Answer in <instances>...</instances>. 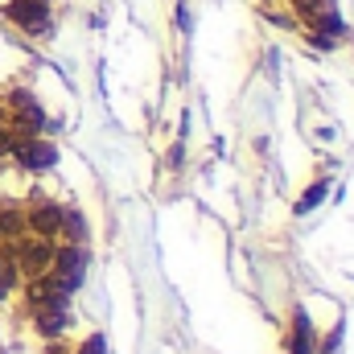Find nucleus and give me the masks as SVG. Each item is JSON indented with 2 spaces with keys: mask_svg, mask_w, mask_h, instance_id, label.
Masks as SVG:
<instances>
[{
  "mask_svg": "<svg viewBox=\"0 0 354 354\" xmlns=\"http://www.w3.org/2000/svg\"><path fill=\"white\" fill-rule=\"evenodd\" d=\"M83 272H87V252L79 243L71 248H54V264H50V276L62 292H75L83 284Z\"/></svg>",
  "mask_w": 354,
  "mask_h": 354,
  "instance_id": "nucleus-1",
  "label": "nucleus"
},
{
  "mask_svg": "<svg viewBox=\"0 0 354 354\" xmlns=\"http://www.w3.org/2000/svg\"><path fill=\"white\" fill-rule=\"evenodd\" d=\"M4 17L21 33H29V37H46L50 33V8H46V0H8Z\"/></svg>",
  "mask_w": 354,
  "mask_h": 354,
  "instance_id": "nucleus-2",
  "label": "nucleus"
},
{
  "mask_svg": "<svg viewBox=\"0 0 354 354\" xmlns=\"http://www.w3.org/2000/svg\"><path fill=\"white\" fill-rule=\"evenodd\" d=\"M12 256H17V268H21L25 276H46L50 264H54V243L41 239V235H33V239H21V243L12 248Z\"/></svg>",
  "mask_w": 354,
  "mask_h": 354,
  "instance_id": "nucleus-3",
  "label": "nucleus"
},
{
  "mask_svg": "<svg viewBox=\"0 0 354 354\" xmlns=\"http://www.w3.org/2000/svg\"><path fill=\"white\" fill-rule=\"evenodd\" d=\"M12 157H17V165H25V169H50V165L58 161V149H54L50 140H41V136H25V140L12 145Z\"/></svg>",
  "mask_w": 354,
  "mask_h": 354,
  "instance_id": "nucleus-4",
  "label": "nucleus"
},
{
  "mask_svg": "<svg viewBox=\"0 0 354 354\" xmlns=\"http://www.w3.org/2000/svg\"><path fill=\"white\" fill-rule=\"evenodd\" d=\"M25 227H29L33 235H41V239H54V235L62 231V206L50 202V198H37V202L29 206V214H25Z\"/></svg>",
  "mask_w": 354,
  "mask_h": 354,
  "instance_id": "nucleus-5",
  "label": "nucleus"
},
{
  "mask_svg": "<svg viewBox=\"0 0 354 354\" xmlns=\"http://www.w3.org/2000/svg\"><path fill=\"white\" fill-rule=\"evenodd\" d=\"M288 351H292V354H313V351H317V334H313V326H309V317H305L301 309H297V317H292Z\"/></svg>",
  "mask_w": 354,
  "mask_h": 354,
  "instance_id": "nucleus-6",
  "label": "nucleus"
},
{
  "mask_svg": "<svg viewBox=\"0 0 354 354\" xmlns=\"http://www.w3.org/2000/svg\"><path fill=\"white\" fill-rule=\"evenodd\" d=\"M62 330H66V305L37 309V334H41V338H58Z\"/></svg>",
  "mask_w": 354,
  "mask_h": 354,
  "instance_id": "nucleus-7",
  "label": "nucleus"
},
{
  "mask_svg": "<svg viewBox=\"0 0 354 354\" xmlns=\"http://www.w3.org/2000/svg\"><path fill=\"white\" fill-rule=\"evenodd\" d=\"M17 280H21V268H17V256H12V248H8V252H0V288L12 292Z\"/></svg>",
  "mask_w": 354,
  "mask_h": 354,
  "instance_id": "nucleus-8",
  "label": "nucleus"
},
{
  "mask_svg": "<svg viewBox=\"0 0 354 354\" xmlns=\"http://www.w3.org/2000/svg\"><path fill=\"white\" fill-rule=\"evenodd\" d=\"M62 231H66L75 243H83V239H87V218H83L79 210H62Z\"/></svg>",
  "mask_w": 354,
  "mask_h": 354,
  "instance_id": "nucleus-9",
  "label": "nucleus"
},
{
  "mask_svg": "<svg viewBox=\"0 0 354 354\" xmlns=\"http://www.w3.org/2000/svg\"><path fill=\"white\" fill-rule=\"evenodd\" d=\"M21 227H25V214L17 206H4L0 210V235H21Z\"/></svg>",
  "mask_w": 354,
  "mask_h": 354,
  "instance_id": "nucleus-10",
  "label": "nucleus"
},
{
  "mask_svg": "<svg viewBox=\"0 0 354 354\" xmlns=\"http://www.w3.org/2000/svg\"><path fill=\"white\" fill-rule=\"evenodd\" d=\"M322 198H326V181H317L313 189H305V198L297 202V214H309V210H313V206H317Z\"/></svg>",
  "mask_w": 354,
  "mask_h": 354,
  "instance_id": "nucleus-11",
  "label": "nucleus"
},
{
  "mask_svg": "<svg viewBox=\"0 0 354 354\" xmlns=\"http://www.w3.org/2000/svg\"><path fill=\"white\" fill-rule=\"evenodd\" d=\"M12 145H17V140H12V132L0 124V157H8V153H12Z\"/></svg>",
  "mask_w": 354,
  "mask_h": 354,
  "instance_id": "nucleus-12",
  "label": "nucleus"
},
{
  "mask_svg": "<svg viewBox=\"0 0 354 354\" xmlns=\"http://www.w3.org/2000/svg\"><path fill=\"white\" fill-rule=\"evenodd\" d=\"M79 354H103V338H99V334H95V338H87V346H83Z\"/></svg>",
  "mask_w": 354,
  "mask_h": 354,
  "instance_id": "nucleus-13",
  "label": "nucleus"
},
{
  "mask_svg": "<svg viewBox=\"0 0 354 354\" xmlns=\"http://www.w3.org/2000/svg\"><path fill=\"white\" fill-rule=\"evenodd\" d=\"M4 297H8V292H4V288H0V301H4Z\"/></svg>",
  "mask_w": 354,
  "mask_h": 354,
  "instance_id": "nucleus-14",
  "label": "nucleus"
}]
</instances>
